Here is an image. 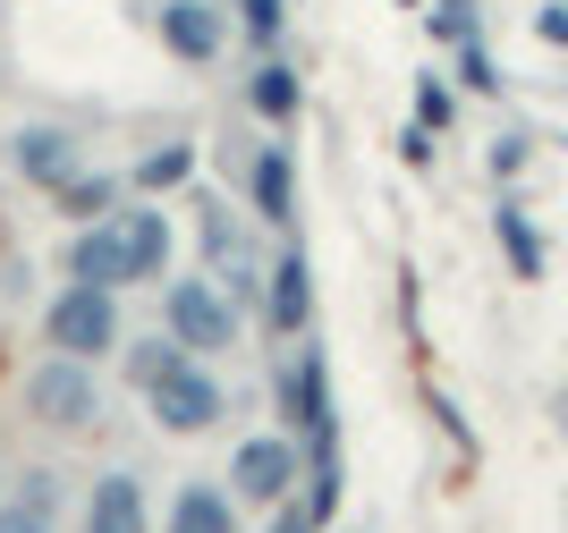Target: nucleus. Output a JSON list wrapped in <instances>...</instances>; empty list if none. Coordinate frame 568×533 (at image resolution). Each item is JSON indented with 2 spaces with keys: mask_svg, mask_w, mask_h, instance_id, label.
I'll list each match as a JSON object with an SVG mask.
<instances>
[{
  "mask_svg": "<svg viewBox=\"0 0 568 533\" xmlns=\"http://www.w3.org/2000/svg\"><path fill=\"white\" fill-rule=\"evenodd\" d=\"M26 416L51 423V432H85V423L102 416V381L85 356H51L34 381H26Z\"/></svg>",
  "mask_w": 568,
  "mask_h": 533,
  "instance_id": "1",
  "label": "nucleus"
},
{
  "mask_svg": "<svg viewBox=\"0 0 568 533\" xmlns=\"http://www.w3.org/2000/svg\"><path fill=\"white\" fill-rule=\"evenodd\" d=\"M51 348L60 356H111L119 348V305H111V288H85V279H69L60 297H51Z\"/></svg>",
  "mask_w": 568,
  "mask_h": 533,
  "instance_id": "2",
  "label": "nucleus"
},
{
  "mask_svg": "<svg viewBox=\"0 0 568 533\" xmlns=\"http://www.w3.org/2000/svg\"><path fill=\"white\" fill-rule=\"evenodd\" d=\"M195 246H204V279H213V288H221L230 305H246V297L263 288V263H255V246L237 237V221L213 204V195L195 204Z\"/></svg>",
  "mask_w": 568,
  "mask_h": 533,
  "instance_id": "3",
  "label": "nucleus"
},
{
  "mask_svg": "<svg viewBox=\"0 0 568 533\" xmlns=\"http://www.w3.org/2000/svg\"><path fill=\"white\" fill-rule=\"evenodd\" d=\"M170 339H179L187 356L237 348V305L221 297L213 279H170Z\"/></svg>",
  "mask_w": 568,
  "mask_h": 533,
  "instance_id": "4",
  "label": "nucleus"
},
{
  "mask_svg": "<svg viewBox=\"0 0 568 533\" xmlns=\"http://www.w3.org/2000/svg\"><path fill=\"white\" fill-rule=\"evenodd\" d=\"M144 407H153L162 432H213V423H221V381L187 356V365H170L162 381L144 390Z\"/></svg>",
  "mask_w": 568,
  "mask_h": 533,
  "instance_id": "5",
  "label": "nucleus"
},
{
  "mask_svg": "<svg viewBox=\"0 0 568 533\" xmlns=\"http://www.w3.org/2000/svg\"><path fill=\"white\" fill-rule=\"evenodd\" d=\"M288 491H297V441L281 432H263L230 458V500H255V509H281Z\"/></svg>",
  "mask_w": 568,
  "mask_h": 533,
  "instance_id": "6",
  "label": "nucleus"
},
{
  "mask_svg": "<svg viewBox=\"0 0 568 533\" xmlns=\"http://www.w3.org/2000/svg\"><path fill=\"white\" fill-rule=\"evenodd\" d=\"M162 43H170V60L204 69V60L230 43V18H221L213 0H162Z\"/></svg>",
  "mask_w": 568,
  "mask_h": 533,
  "instance_id": "7",
  "label": "nucleus"
},
{
  "mask_svg": "<svg viewBox=\"0 0 568 533\" xmlns=\"http://www.w3.org/2000/svg\"><path fill=\"white\" fill-rule=\"evenodd\" d=\"M111 237H119V263H128V279H162V271H170V221H162L153 204L111 212Z\"/></svg>",
  "mask_w": 568,
  "mask_h": 533,
  "instance_id": "8",
  "label": "nucleus"
},
{
  "mask_svg": "<svg viewBox=\"0 0 568 533\" xmlns=\"http://www.w3.org/2000/svg\"><path fill=\"white\" fill-rule=\"evenodd\" d=\"M9 162H18V178H34V186H60L69 170H85L69 127H18V136H9Z\"/></svg>",
  "mask_w": 568,
  "mask_h": 533,
  "instance_id": "9",
  "label": "nucleus"
},
{
  "mask_svg": "<svg viewBox=\"0 0 568 533\" xmlns=\"http://www.w3.org/2000/svg\"><path fill=\"white\" fill-rule=\"evenodd\" d=\"M85 533H153L136 474H102V483H94V500H85Z\"/></svg>",
  "mask_w": 568,
  "mask_h": 533,
  "instance_id": "10",
  "label": "nucleus"
},
{
  "mask_svg": "<svg viewBox=\"0 0 568 533\" xmlns=\"http://www.w3.org/2000/svg\"><path fill=\"white\" fill-rule=\"evenodd\" d=\"M263 314H272V330H306V314H314V271H306V255H281V263H272Z\"/></svg>",
  "mask_w": 568,
  "mask_h": 533,
  "instance_id": "11",
  "label": "nucleus"
},
{
  "mask_svg": "<svg viewBox=\"0 0 568 533\" xmlns=\"http://www.w3.org/2000/svg\"><path fill=\"white\" fill-rule=\"evenodd\" d=\"M69 279H85V288H119V279H128V263H119V237H111V221H85V229L69 237Z\"/></svg>",
  "mask_w": 568,
  "mask_h": 533,
  "instance_id": "12",
  "label": "nucleus"
},
{
  "mask_svg": "<svg viewBox=\"0 0 568 533\" xmlns=\"http://www.w3.org/2000/svg\"><path fill=\"white\" fill-rule=\"evenodd\" d=\"M170 533H237V500L221 483H179V500H170Z\"/></svg>",
  "mask_w": 568,
  "mask_h": 533,
  "instance_id": "13",
  "label": "nucleus"
},
{
  "mask_svg": "<svg viewBox=\"0 0 568 533\" xmlns=\"http://www.w3.org/2000/svg\"><path fill=\"white\" fill-rule=\"evenodd\" d=\"M246 102H255V119H272V127H288V119H297V69L263 51V60H255V76H246Z\"/></svg>",
  "mask_w": 568,
  "mask_h": 533,
  "instance_id": "14",
  "label": "nucleus"
},
{
  "mask_svg": "<svg viewBox=\"0 0 568 533\" xmlns=\"http://www.w3.org/2000/svg\"><path fill=\"white\" fill-rule=\"evenodd\" d=\"M246 186H255V212H263V221H288V212H297V170H288V144H263Z\"/></svg>",
  "mask_w": 568,
  "mask_h": 533,
  "instance_id": "15",
  "label": "nucleus"
},
{
  "mask_svg": "<svg viewBox=\"0 0 568 533\" xmlns=\"http://www.w3.org/2000/svg\"><path fill=\"white\" fill-rule=\"evenodd\" d=\"M281 398H288V416L306 423V432H314V423H332V390H323V356H314V348L281 372Z\"/></svg>",
  "mask_w": 568,
  "mask_h": 533,
  "instance_id": "16",
  "label": "nucleus"
},
{
  "mask_svg": "<svg viewBox=\"0 0 568 533\" xmlns=\"http://www.w3.org/2000/svg\"><path fill=\"white\" fill-rule=\"evenodd\" d=\"M51 195H60V212H69V221H111L119 178H111V170H69V178L51 186Z\"/></svg>",
  "mask_w": 568,
  "mask_h": 533,
  "instance_id": "17",
  "label": "nucleus"
},
{
  "mask_svg": "<svg viewBox=\"0 0 568 533\" xmlns=\"http://www.w3.org/2000/svg\"><path fill=\"white\" fill-rule=\"evenodd\" d=\"M493 221H500V246H509V271H518V279H544V237H535V221H526L518 204H500Z\"/></svg>",
  "mask_w": 568,
  "mask_h": 533,
  "instance_id": "18",
  "label": "nucleus"
},
{
  "mask_svg": "<svg viewBox=\"0 0 568 533\" xmlns=\"http://www.w3.org/2000/svg\"><path fill=\"white\" fill-rule=\"evenodd\" d=\"M195 178V144H162L136 162V195H162V186H187Z\"/></svg>",
  "mask_w": 568,
  "mask_h": 533,
  "instance_id": "19",
  "label": "nucleus"
},
{
  "mask_svg": "<svg viewBox=\"0 0 568 533\" xmlns=\"http://www.w3.org/2000/svg\"><path fill=\"white\" fill-rule=\"evenodd\" d=\"M9 533H51V474H26L18 483V509H0Z\"/></svg>",
  "mask_w": 568,
  "mask_h": 533,
  "instance_id": "20",
  "label": "nucleus"
},
{
  "mask_svg": "<svg viewBox=\"0 0 568 533\" xmlns=\"http://www.w3.org/2000/svg\"><path fill=\"white\" fill-rule=\"evenodd\" d=\"M170 365H187V348H179V339H136V348H128V381H136V390H153Z\"/></svg>",
  "mask_w": 568,
  "mask_h": 533,
  "instance_id": "21",
  "label": "nucleus"
},
{
  "mask_svg": "<svg viewBox=\"0 0 568 533\" xmlns=\"http://www.w3.org/2000/svg\"><path fill=\"white\" fill-rule=\"evenodd\" d=\"M281 25H288V0H237V34H246L255 51L281 43Z\"/></svg>",
  "mask_w": 568,
  "mask_h": 533,
  "instance_id": "22",
  "label": "nucleus"
},
{
  "mask_svg": "<svg viewBox=\"0 0 568 533\" xmlns=\"http://www.w3.org/2000/svg\"><path fill=\"white\" fill-rule=\"evenodd\" d=\"M458 76H467L475 93H500V76H493V51H484V34H467V43H458Z\"/></svg>",
  "mask_w": 568,
  "mask_h": 533,
  "instance_id": "23",
  "label": "nucleus"
},
{
  "mask_svg": "<svg viewBox=\"0 0 568 533\" xmlns=\"http://www.w3.org/2000/svg\"><path fill=\"white\" fill-rule=\"evenodd\" d=\"M433 25H442L450 43H467L475 34V0H433Z\"/></svg>",
  "mask_w": 568,
  "mask_h": 533,
  "instance_id": "24",
  "label": "nucleus"
},
{
  "mask_svg": "<svg viewBox=\"0 0 568 533\" xmlns=\"http://www.w3.org/2000/svg\"><path fill=\"white\" fill-rule=\"evenodd\" d=\"M416 119H425V127H450V93L433 85V76L416 85Z\"/></svg>",
  "mask_w": 568,
  "mask_h": 533,
  "instance_id": "25",
  "label": "nucleus"
},
{
  "mask_svg": "<svg viewBox=\"0 0 568 533\" xmlns=\"http://www.w3.org/2000/svg\"><path fill=\"white\" fill-rule=\"evenodd\" d=\"M544 43H568V0H551V9H544Z\"/></svg>",
  "mask_w": 568,
  "mask_h": 533,
  "instance_id": "26",
  "label": "nucleus"
},
{
  "mask_svg": "<svg viewBox=\"0 0 568 533\" xmlns=\"http://www.w3.org/2000/svg\"><path fill=\"white\" fill-rule=\"evenodd\" d=\"M0 533H9V525H0Z\"/></svg>",
  "mask_w": 568,
  "mask_h": 533,
  "instance_id": "27",
  "label": "nucleus"
},
{
  "mask_svg": "<svg viewBox=\"0 0 568 533\" xmlns=\"http://www.w3.org/2000/svg\"><path fill=\"white\" fill-rule=\"evenodd\" d=\"M0 491H9V483H0Z\"/></svg>",
  "mask_w": 568,
  "mask_h": 533,
  "instance_id": "28",
  "label": "nucleus"
}]
</instances>
